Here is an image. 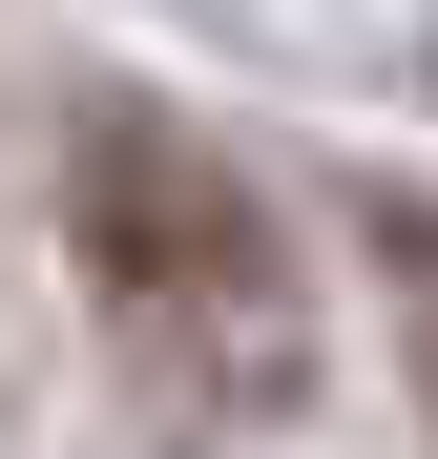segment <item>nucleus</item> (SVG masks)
I'll return each mask as SVG.
<instances>
[{
    "label": "nucleus",
    "mask_w": 438,
    "mask_h": 459,
    "mask_svg": "<svg viewBox=\"0 0 438 459\" xmlns=\"http://www.w3.org/2000/svg\"><path fill=\"white\" fill-rule=\"evenodd\" d=\"M63 230H84V314L146 376V418H292L313 376V292H292V230L230 146H188L167 105H105L84 168H63Z\"/></svg>",
    "instance_id": "nucleus-1"
},
{
    "label": "nucleus",
    "mask_w": 438,
    "mask_h": 459,
    "mask_svg": "<svg viewBox=\"0 0 438 459\" xmlns=\"http://www.w3.org/2000/svg\"><path fill=\"white\" fill-rule=\"evenodd\" d=\"M376 292H397V376L438 418V209H376Z\"/></svg>",
    "instance_id": "nucleus-2"
}]
</instances>
